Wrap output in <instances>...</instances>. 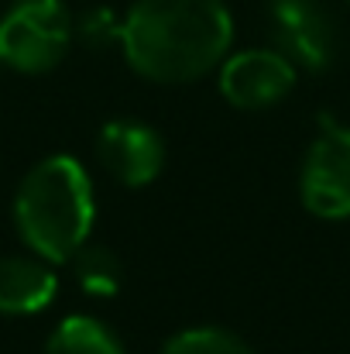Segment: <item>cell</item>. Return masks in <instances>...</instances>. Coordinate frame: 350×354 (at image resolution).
<instances>
[{
  "label": "cell",
  "mask_w": 350,
  "mask_h": 354,
  "mask_svg": "<svg viewBox=\"0 0 350 354\" xmlns=\"http://www.w3.org/2000/svg\"><path fill=\"white\" fill-rule=\"evenodd\" d=\"M233 17L224 0H134L120 21L127 66L162 86L210 76L231 55Z\"/></svg>",
  "instance_id": "6da1fadb"
},
{
  "label": "cell",
  "mask_w": 350,
  "mask_h": 354,
  "mask_svg": "<svg viewBox=\"0 0 350 354\" xmlns=\"http://www.w3.org/2000/svg\"><path fill=\"white\" fill-rule=\"evenodd\" d=\"M97 221L93 183L72 155L41 158L14 193V227L31 254L48 265L72 261Z\"/></svg>",
  "instance_id": "7a4b0ae2"
},
{
  "label": "cell",
  "mask_w": 350,
  "mask_h": 354,
  "mask_svg": "<svg viewBox=\"0 0 350 354\" xmlns=\"http://www.w3.org/2000/svg\"><path fill=\"white\" fill-rule=\"evenodd\" d=\"M76 21L66 0H14L0 17V66L45 76L72 48Z\"/></svg>",
  "instance_id": "3957f363"
},
{
  "label": "cell",
  "mask_w": 350,
  "mask_h": 354,
  "mask_svg": "<svg viewBox=\"0 0 350 354\" xmlns=\"http://www.w3.org/2000/svg\"><path fill=\"white\" fill-rule=\"evenodd\" d=\"M302 207L320 221L350 217V127L323 118V131L309 145L299 176Z\"/></svg>",
  "instance_id": "277c9868"
},
{
  "label": "cell",
  "mask_w": 350,
  "mask_h": 354,
  "mask_svg": "<svg viewBox=\"0 0 350 354\" xmlns=\"http://www.w3.org/2000/svg\"><path fill=\"white\" fill-rule=\"evenodd\" d=\"M268 31L275 52H282L295 69L323 73L337 62L340 31L333 14L320 0H271Z\"/></svg>",
  "instance_id": "5b68a950"
},
{
  "label": "cell",
  "mask_w": 350,
  "mask_h": 354,
  "mask_svg": "<svg viewBox=\"0 0 350 354\" xmlns=\"http://www.w3.org/2000/svg\"><path fill=\"white\" fill-rule=\"evenodd\" d=\"M295 66L275 48L233 52L220 62V93L237 111H268L295 90Z\"/></svg>",
  "instance_id": "8992f818"
},
{
  "label": "cell",
  "mask_w": 350,
  "mask_h": 354,
  "mask_svg": "<svg viewBox=\"0 0 350 354\" xmlns=\"http://www.w3.org/2000/svg\"><path fill=\"white\" fill-rule=\"evenodd\" d=\"M97 158L120 186H151L165 169V141L144 120L117 118L97 134Z\"/></svg>",
  "instance_id": "52a82bcc"
},
{
  "label": "cell",
  "mask_w": 350,
  "mask_h": 354,
  "mask_svg": "<svg viewBox=\"0 0 350 354\" xmlns=\"http://www.w3.org/2000/svg\"><path fill=\"white\" fill-rule=\"evenodd\" d=\"M59 292V275L38 254L0 258V317H35L52 306Z\"/></svg>",
  "instance_id": "ba28073f"
},
{
  "label": "cell",
  "mask_w": 350,
  "mask_h": 354,
  "mask_svg": "<svg viewBox=\"0 0 350 354\" xmlns=\"http://www.w3.org/2000/svg\"><path fill=\"white\" fill-rule=\"evenodd\" d=\"M45 354H127L110 324L97 317H66L45 341Z\"/></svg>",
  "instance_id": "9c48e42d"
},
{
  "label": "cell",
  "mask_w": 350,
  "mask_h": 354,
  "mask_svg": "<svg viewBox=\"0 0 350 354\" xmlns=\"http://www.w3.org/2000/svg\"><path fill=\"white\" fill-rule=\"evenodd\" d=\"M72 275L79 282L83 292H90L93 299H114L124 286V261L117 258L107 244H83L72 254Z\"/></svg>",
  "instance_id": "30bf717a"
},
{
  "label": "cell",
  "mask_w": 350,
  "mask_h": 354,
  "mask_svg": "<svg viewBox=\"0 0 350 354\" xmlns=\"http://www.w3.org/2000/svg\"><path fill=\"white\" fill-rule=\"evenodd\" d=\"M162 354H257L244 337L224 327H189L165 341Z\"/></svg>",
  "instance_id": "8fae6325"
},
{
  "label": "cell",
  "mask_w": 350,
  "mask_h": 354,
  "mask_svg": "<svg viewBox=\"0 0 350 354\" xmlns=\"http://www.w3.org/2000/svg\"><path fill=\"white\" fill-rule=\"evenodd\" d=\"M120 21H124V17H120ZM120 21L114 17V10L93 7V10H86V14L76 21V35H79L86 45L104 48V45H110V41H120Z\"/></svg>",
  "instance_id": "7c38bea8"
},
{
  "label": "cell",
  "mask_w": 350,
  "mask_h": 354,
  "mask_svg": "<svg viewBox=\"0 0 350 354\" xmlns=\"http://www.w3.org/2000/svg\"><path fill=\"white\" fill-rule=\"evenodd\" d=\"M347 7H350V0H347Z\"/></svg>",
  "instance_id": "4fadbf2b"
}]
</instances>
